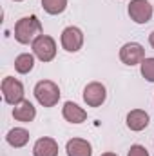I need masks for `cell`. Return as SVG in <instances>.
Instances as JSON below:
<instances>
[{
  "mask_svg": "<svg viewBox=\"0 0 154 156\" xmlns=\"http://www.w3.org/2000/svg\"><path fill=\"white\" fill-rule=\"evenodd\" d=\"M42 35V22L37 15L24 16L15 24V40L18 44H33Z\"/></svg>",
  "mask_w": 154,
  "mask_h": 156,
  "instance_id": "1",
  "label": "cell"
},
{
  "mask_svg": "<svg viewBox=\"0 0 154 156\" xmlns=\"http://www.w3.org/2000/svg\"><path fill=\"white\" fill-rule=\"evenodd\" d=\"M35 98L44 107H54L60 100V87L53 80H40L35 85Z\"/></svg>",
  "mask_w": 154,
  "mask_h": 156,
  "instance_id": "2",
  "label": "cell"
},
{
  "mask_svg": "<svg viewBox=\"0 0 154 156\" xmlns=\"http://www.w3.org/2000/svg\"><path fill=\"white\" fill-rule=\"evenodd\" d=\"M31 47H33V55L40 62H51L56 56V42L49 35H40L31 44Z\"/></svg>",
  "mask_w": 154,
  "mask_h": 156,
  "instance_id": "3",
  "label": "cell"
},
{
  "mask_svg": "<svg viewBox=\"0 0 154 156\" xmlns=\"http://www.w3.org/2000/svg\"><path fill=\"white\" fill-rule=\"evenodd\" d=\"M2 94H4V100L9 105H18L20 102H24V85H22V82L13 76H5L2 80Z\"/></svg>",
  "mask_w": 154,
  "mask_h": 156,
  "instance_id": "4",
  "label": "cell"
},
{
  "mask_svg": "<svg viewBox=\"0 0 154 156\" xmlns=\"http://www.w3.org/2000/svg\"><path fill=\"white\" fill-rule=\"evenodd\" d=\"M143 58H145V49L138 42H127L120 49V60L125 66H131V67L138 66V64L143 62Z\"/></svg>",
  "mask_w": 154,
  "mask_h": 156,
  "instance_id": "5",
  "label": "cell"
},
{
  "mask_svg": "<svg viewBox=\"0 0 154 156\" xmlns=\"http://www.w3.org/2000/svg\"><path fill=\"white\" fill-rule=\"evenodd\" d=\"M107 98V89L100 82H91L83 89V102L89 107H100Z\"/></svg>",
  "mask_w": 154,
  "mask_h": 156,
  "instance_id": "6",
  "label": "cell"
},
{
  "mask_svg": "<svg viewBox=\"0 0 154 156\" xmlns=\"http://www.w3.org/2000/svg\"><path fill=\"white\" fill-rule=\"evenodd\" d=\"M62 47L67 51V53H76L82 49V45H83V33H82V29L76 27V26H69V27H65L64 31H62Z\"/></svg>",
  "mask_w": 154,
  "mask_h": 156,
  "instance_id": "7",
  "label": "cell"
},
{
  "mask_svg": "<svg viewBox=\"0 0 154 156\" xmlns=\"http://www.w3.org/2000/svg\"><path fill=\"white\" fill-rule=\"evenodd\" d=\"M129 16L136 22V24H147L152 18V5L147 0H131L129 4Z\"/></svg>",
  "mask_w": 154,
  "mask_h": 156,
  "instance_id": "8",
  "label": "cell"
},
{
  "mask_svg": "<svg viewBox=\"0 0 154 156\" xmlns=\"http://www.w3.org/2000/svg\"><path fill=\"white\" fill-rule=\"evenodd\" d=\"M33 156H58V144L56 140L44 136L35 142L33 147Z\"/></svg>",
  "mask_w": 154,
  "mask_h": 156,
  "instance_id": "9",
  "label": "cell"
},
{
  "mask_svg": "<svg viewBox=\"0 0 154 156\" xmlns=\"http://www.w3.org/2000/svg\"><path fill=\"white\" fill-rule=\"evenodd\" d=\"M67 156H93V147L83 138H73L65 145Z\"/></svg>",
  "mask_w": 154,
  "mask_h": 156,
  "instance_id": "10",
  "label": "cell"
},
{
  "mask_svg": "<svg viewBox=\"0 0 154 156\" xmlns=\"http://www.w3.org/2000/svg\"><path fill=\"white\" fill-rule=\"evenodd\" d=\"M149 125V115L143 111V109H132L129 115H127V127L131 131H143L145 127Z\"/></svg>",
  "mask_w": 154,
  "mask_h": 156,
  "instance_id": "11",
  "label": "cell"
},
{
  "mask_svg": "<svg viewBox=\"0 0 154 156\" xmlns=\"http://www.w3.org/2000/svg\"><path fill=\"white\" fill-rule=\"evenodd\" d=\"M13 116H15V120H18V122L29 123V122H33L35 116H37V109H35V105H33L29 100H24V102H20L18 105H15Z\"/></svg>",
  "mask_w": 154,
  "mask_h": 156,
  "instance_id": "12",
  "label": "cell"
},
{
  "mask_svg": "<svg viewBox=\"0 0 154 156\" xmlns=\"http://www.w3.org/2000/svg\"><path fill=\"white\" fill-rule=\"evenodd\" d=\"M62 115L69 123H82V122L87 120V113L75 102H65L64 109H62Z\"/></svg>",
  "mask_w": 154,
  "mask_h": 156,
  "instance_id": "13",
  "label": "cell"
},
{
  "mask_svg": "<svg viewBox=\"0 0 154 156\" xmlns=\"http://www.w3.org/2000/svg\"><path fill=\"white\" fill-rule=\"evenodd\" d=\"M5 140H7V144H9L11 147L20 149V147H24V145L29 142V133H27L24 127H15V129H11V131L7 133Z\"/></svg>",
  "mask_w": 154,
  "mask_h": 156,
  "instance_id": "14",
  "label": "cell"
},
{
  "mask_svg": "<svg viewBox=\"0 0 154 156\" xmlns=\"http://www.w3.org/2000/svg\"><path fill=\"white\" fill-rule=\"evenodd\" d=\"M35 67V55H29V53H22L15 58V69L16 73L20 75H27L29 71H33Z\"/></svg>",
  "mask_w": 154,
  "mask_h": 156,
  "instance_id": "15",
  "label": "cell"
},
{
  "mask_svg": "<svg viewBox=\"0 0 154 156\" xmlns=\"http://www.w3.org/2000/svg\"><path fill=\"white\" fill-rule=\"evenodd\" d=\"M42 7L49 15H60L67 7V0H42Z\"/></svg>",
  "mask_w": 154,
  "mask_h": 156,
  "instance_id": "16",
  "label": "cell"
},
{
  "mask_svg": "<svg viewBox=\"0 0 154 156\" xmlns=\"http://www.w3.org/2000/svg\"><path fill=\"white\" fill-rule=\"evenodd\" d=\"M140 69H142V76L147 82H154V58H143Z\"/></svg>",
  "mask_w": 154,
  "mask_h": 156,
  "instance_id": "17",
  "label": "cell"
},
{
  "mask_svg": "<svg viewBox=\"0 0 154 156\" xmlns=\"http://www.w3.org/2000/svg\"><path fill=\"white\" fill-rule=\"evenodd\" d=\"M127 156H149V151H147L143 145L134 144V145H131V149H129Z\"/></svg>",
  "mask_w": 154,
  "mask_h": 156,
  "instance_id": "18",
  "label": "cell"
},
{
  "mask_svg": "<svg viewBox=\"0 0 154 156\" xmlns=\"http://www.w3.org/2000/svg\"><path fill=\"white\" fill-rule=\"evenodd\" d=\"M149 44H151V47L154 49V31L151 33V35H149Z\"/></svg>",
  "mask_w": 154,
  "mask_h": 156,
  "instance_id": "19",
  "label": "cell"
},
{
  "mask_svg": "<svg viewBox=\"0 0 154 156\" xmlns=\"http://www.w3.org/2000/svg\"><path fill=\"white\" fill-rule=\"evenodd\" d=\"M102 156H118V154H114V153H103Z\"/></svg>",
  "mask_w": 154,
  "mask_h": 156,
  "instance_id": "20",
  "label": "cell"
},
{
  "mask_svg": "<svg viewBox=\"0 0 154 156\" xmlns=\"http://www.w3.org/2000/svg\"><path fill=\"white\" fill-rule=\"evenodd\" d=\"M15 2H22V0H15Z\"/></svg>",
  "mask_w": 154,
  "mask_h": 156,
  "instance_id": "21",
  "label": "cell"
}]
</instances>
